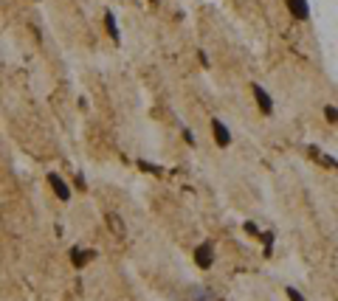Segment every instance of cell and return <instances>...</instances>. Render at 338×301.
<instances>
[{"mask_svg": "<svg viewBox=\"0 0 338 301\" xmlns=\"http://www.w3.org/2000/svg\"><path fill=\"white\" fill-rule=\"evenodd\" d=\"M45 180H48V189L54 191V197H56L59 203H68V200H71L73 189L68 186V180L62 178V175H56V172H48V175H45Z\"/></svg>", "mask_w": 338, "mask_h": 301, "instance_id": "obj_1", "label": "cell"}, {"mask_svg": "<svg viewBox=\"0 0 338 301\" xmlns=\"http://www.w3.org/2000/svg\"><path fill=\"white\" fill-rule=\"evenodd\" d=\"M192 259H194V265L200 270H212L214 268V242H200V245L192 251Z\"/></svg>", "mask_w": 338, "mask_h": 301, "instance_id": "obj_2", "label": "cell"}, {"mask_svg": "<svg viewBox=\"0 0 338 301\" xmlns=\"http://www.w3.org/2000/svg\"><path fill=\"white\" fill-rule=\"evenodd\" d=\"M251 96H254V104L262 116H273V99L262 85H251Z\"/></svg>", "mask_w": 338, "mask_h": 301, "instance_id": "obj_3", "label": "cell"}, {"mask_svg": "<svg viewBox=\"0 0 338 301\" xmlns=\"http://www.w3.org/2000/svg\"><path fill=\"white\" fill-rule=\"evenodd\" d=\"M212 138H214V144L220 146V149H228L231 146V130L225 127V121H220V118H212Z\"/></svg>", "mask_w": 338, "mask_h": 301, "instance_id": "obj_4", "label": "cell"}, {"mask_svg": "<svg viewBox=\"0 0 338 301\" xmlns=\"http://www.w3.org/2000/svg\"><path fill=\"white\" fill-rule=\"evenodd\" d=\"M104 223H107V231H110L116 239H124V236H127V223H124V217L119 211H107L104 214Z\"/></svg>", "mask_w": 338, "mask_h": 301, "instance_id": "obj_5", "label": "cell"}, {"mask_svg": "<svg viewBox=\"0 0 338 301\" xmlns=\"http://www.w3.org/2000/svg\"><path fill=\"white\" fill-rule=\"evenodd\" d=\"M101 23H104V34L110 37L113 45H121V28H119V20H116V14L110 9L101 14Z\"/></svg>", "mask_w": 338, "mask_h": 301, "instance_id": "obj_6", "label": "cell"}, {"mask_svg": "<svg viewBox=\"0 0 338 301\" xmlns=\"http://www.w3.org/2000/svg\"><path fill=\"white\" fill-rule=\"evenodd\" d=\"M285 9L290 11L293 20H310V3L307 0H285Z\"/></svg>", "mask_w": 338, "mask_h": 301, "instance_id": "obj_7", "label": "cell"}, {"mask_svg": "<svg viewBox=\"0 0 338 301\" xmlns=\"http://www.w3.org/2000/svg\"><path fill=\"white\" fill-rule=\"evenodd\" d=\"M96 259V251L93 248H71V265L76 270H82L88 262H93Z\"/></svg>", "mask_w": 338, "mask_h": 301, "instance_id": "obj_8", "label": "cell"}, {"mask_svg": "<svg viewBox=\"0 0 338 301\" xmlns=\"http://www.w3.org/2000/svg\"><path fill=\"white\" fill-rule=\"evenodd\" d=\"M259 242H262V256L270 259V256H273V242H276V231H262V234H259Z\"/></svg>", "mask_w": 338, "mask_h": 301, "instance_id": "obj_9", "label": "cell"}, {"mask_svg": "<svg viewBox=\"0 0 338 301\" xmlns=\"http://www.w3.org/2000/svg\"><path fill=\"white\" fill-rule=\"evenodd\" d=\"M242 234L251 236V239H259V234H262V231H259V225L254 223V220H245V223H242Z\"/></svg>", "mask_w": 338, "mask_h": 301, "instance_id": "obj_10", "label": "cell"}, {"mask_svg": "<svg viewBox=\"0 0 338 301\" xmlns=\"http://www.w3.org/2000/svg\"><path fill=\"white\" fill-rule=\"evenodd\" d=\"M318 163L324 169H330V172H338V158L333 155H327V152H321V158H318Z\"/></svg>", "mask_w": 338, "mask_h": 301, "instance_id": "obj_11", "label": "cell"}, {"mask_svg": "<svg viewBox=\"0 0 338 301\" xmlns=\"http://www.w3.org/2000/svg\"><path fill=\"white\" fill-rule=\"evenodd\" d=\"M324 121L333 124V127L338 124V107L336 104H324Z\"/></svg>", "mask_w": 338, "mask_h": 301, "instance_id": "obj_12", "label": "cell"}, {"mask_svg": "<svg viewBox=\"0 0 338 301\" xmlns=\"http://www.w3.org/2000/svg\"><path fill=\"white\" fill-rule=\"evenodd\" d=\"M180 138H183V144H186V146H197V138H194V133H192L189 127H183V130H180Z\"/></svg>", "mask_w": 338, "mask_h": 301, "instance_id": "obj_13", "label": "cell"}, {"mask_svg": "<svg viewBox=\"0 0 338 301\" xmlns=\"http://www.w3.org/2000/svg\"><path fill=\"white\" fill-rule=\"evenodd\" d=\"M138 169H141V172H152V175H164L161 166H158V163H149V161H138Z\"/></svg>", "mask_w": 338, "mask_h": 301, "instance_id": "obj_14", "label": "cell"}, {"mask_svg": "<svg viewBox=\"0 0 338 301\" xmlns=\"http://www.w3.org/2000/svg\"><path fill=\"white\" fill-rule=\"evenodd\" d=\"M73 189L88 191V180H85V175H82V172H73Z\"/></svg>", "mask_w": 338, "mask_h": 301, "instance_id": "obj_15", "label": "cell"}, {"mask_svg": "<svg viewBox=\"0 0 338 301\" xmlns=\"http://www.w3.org/2000/svg\"><path fill=\"white\" fill-rule=\"evenodd\" d=\"M285 296H288V301H307L304 299V293H299L296 287H290V284L285 287Z\"/></svg>", "mask_w": 338, "mask_h": 301, "instance_id": "obj_16", "label": "cell"}, {"mask_svg": "<svg viewBox=\"0 0 338 301\" xmlns=\"http://www.w3.org/2000/svg\"><path fill=\"white\" fill-rule=\"evenodd\" d=\"M304 155L310 158V161H315V163H318V158H321V149H318L315 144H307V146H304Z\"/></svg>", "mask_w": 338, "mask_h": 301, "instance_id": "obj_17", "label": "cell"}, {"mask_svg": "<svg viewBox=\"0 0 338 301\" xmlns=\"http://www.w3.org/2000/svg\"><path fill=\"white\" fill-rule=\"evenodd\" d=\"M197 62H200L203 68H212V62H209V56H206V51H197Z\"/></svg>", "mask_w": 338, "mask_h": 301, "instance_id": "obj_18", "label": "cell"}, {"mask_svg": "<svg viewBox=\"0 0 338 301\" xmlns=\"http://www.w3.org/2000/svg\"><path fill=\"white\" fill-rule=\"evenodd\" d=\"M152 3H161V0H152Z\"/></svg>", "mask_w": 338, "mask_h": 301, "instance_id": "obj_19", "label": "cell"}]
</instances>
